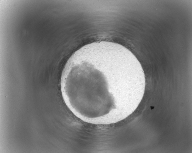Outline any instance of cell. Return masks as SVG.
I'll return each mask as SVG.
<instances>
[{
	"instance_id": "cell-1",
	"label": "cell",
	"mask_w": 192,
	"mask_h": 153,
	"mask_svg": "<svg viewBox=\"0 0 192 153\" xmlns=\"http://www.w3.org/2000/svg\"><path fill=\"white\" fill-rule=\"evenodd\" d=\"M142 78L128 49L115 42L97 41L82 46L69 58L61 74L60 90L76 117L104 122L118 117Z\"/></svg>"
}]
</instances>
